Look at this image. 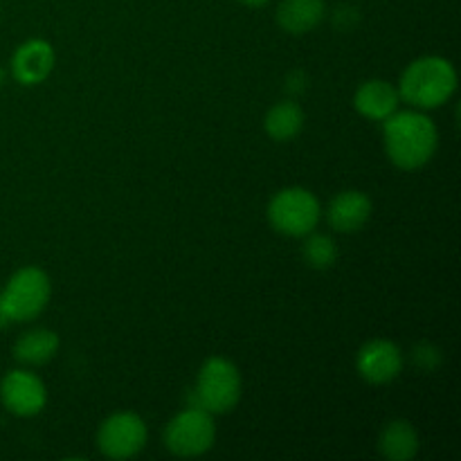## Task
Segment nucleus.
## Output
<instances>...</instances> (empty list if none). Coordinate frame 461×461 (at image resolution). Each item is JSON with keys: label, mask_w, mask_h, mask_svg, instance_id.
<instances>
[{"label": "nucleus", "mask_w": 461, "mask_h": 461, "mask_svg": "<svg viewBox=\"0 0 461 461\" xmlns=\"http://www.w3.org/2000/svg\"><path fill=\"white\" fill-rule=\"evenodd\" d=\"M385 153L399 169L414 171L426 167L439 149V131L428 115L419 111L392 113L383 120Z\"/></svg>", "instance_id": "f257e3e1"}, {"label": "nucleus", "mask_w": 461, "mask_h": 461, "mask_svg": "<svg viewBox=\"0 0 461 461\" xmlns=\"http://www.w3.org/2000/svg\"><path fill=\"white\" fill-rule=\"evenodd\" d=\"M457 93V70L444 57H421L410 63L399 81L403 102L419 111H432Z\"/></svg>", "instance_id": "f03ea898"}, {"label": "nucleus", "mask_w": 461, "mask_h": 461, "mask_svg": "<svg viewBox=\"0 0 461 461\" xmlns=\"http://www.w3.org/2000/svg\"><path fill=\"white\" fill-rule=\"evenodd\" d=\"M52 284L45 270L25 266L16 270L0 293V322H30L50 304Z\"/></svg>", "instance_id": "7ed1b4c3"}, {"label": "nucleus", "mask_w": 461, "mask_h": 461, "mask_svg": "<svg viewBox=\"0 0 461 461\" xmlns=\"http://www.w3.org/2000/svg\"><path fill=\"white\" fill-rule=\"evenodd\" d=\"M243 394V378L237 365L228 358H207L198 372L192 390V405L210 414H228L239 405Z\"/></svg>", "instance_id": "20e7f679"}, {"label": "nucleus", "mask_w": 461, "mask_h": 461, "mask_svg": "<svg viewBox=\"0 0 461 461\" xmlns=\"http://www.w3.org/2000/svg\"><path fill=\"white\" fill-rule=\"evenodd\" d=\"M322 216L318 196L304 187H286L275 194L268 203V221L275 232L286 237H306L315 232Z\"/></svg>", "instance_id": "39448f33"}, {"label": "nucleus", "mask_w": 461, "mask_h": 461, "mask_svg": "<svg viewBox=\"0 0 461 461\" xmlns=\"http://www.w3.org/2000/svg\"><path fill=\"white\" fill-rule=\"evenodd\" d=\"M214 414L189 405L165 428V448L176 457H201L214 448Z\"/></svg>", "instance_id": "423d86ee"}, {"label": "nucleus", "mask_w": 461, "mask_h": 461, "mask_svg": "<svg viewBox=\"0 0 461 461\" xmlns=\"http://www.w3.org/2000/svg\"><path fill=\"white\" fill-rule=\"evenodd\" d=\"M149 428L135 412H115L99 426L97 448L108 459H131L144 450Z\"/></svg>", "instance_id": "0eeeda50"}, {"label": "nucleus", "mask_w": 461, "mask_h": 461, "mask_svg": "<svg viewBox=\"0 0 461 461\" xmlns=\"http://www.w3.org/2000/svg\"><path fill=\"white\" fill-rule=\"evenodd\" d=\"M0 401L7 412L21 419H30L43 412L45 403H48V387L36 374L27 372V369H14V372L5 374V378L0 381Z\"/></svg>", "instance_id": "6e6552de"}, {"label": "nucleus", "mask_w": 461, "mask_h": 461, "mask_svg": "<svg viewBox=\"0 0 461 461\" xmlns=\"http://www.w3.org/2000/svg\"><path fill=\"white\" fill-rule=\"evenodd\" d=\"M403 367V351L399 349V345L385 340V338L365 342L356 356V369H358L360 378L369 385H387V383L396 381Z\"/></svg>", "instance_id": "1a4fd4ad"}, {"label": "nucleus", "mask_w": 461, "mask_h": 461, "mask_svg": "<svg viewBox=\"0 0 461 461\" xmlns=\"http://www.w3.org/2000/svg\"><path fill=\"white\" fill-rule=\"evenodd\" d=\"M57 54L43 39H30L16 48L12 57V75L23 86H39L52 75Z\"/></svg>", "instance_id": "9d476101"}, {"label": "nucleus", "mask_w": 461, "mask_h": 461, "mask_svg": "<svg viewBox=\"0 0 461 461\" xmlns=\"http://www.w3.org/2000/svg\"><path fill=\"white\" fill-rule=\"evenodd\" d=\"M372 216V198L358 189H347L340 192L327 210V221L336 232L351 234L365 228V223Z\"/></svg>", "instance_id": "9b49d317"}, {"label": "nucleus", "mask_w": 461, "mask_h": 461, "mask_svg": "<svg viewBox=\"0 0 461 461\" xmlns=\"http://www.w3.org/2000/svg\"><path fill=\"white\" fill-rule=\"evenodd\" d=\"M401 95L399 88L385 79H369L358 86L354 95L356 111L372 122H383L399 111Z\"/></svg>", "instance_id": "f8f14e48"}, {"label": "nucleus", "mask_w": 461, "mask_h": 461, "mask_svg": "<svg viewBox=\"0 0 461 461\" xmlns=\"http://www.w3.org/2000/svg\"><path fill=\"white\" fill-rule=\"evenodd\" d=\"M327 16L324 0H282L275 12V21L293 36L309 34Z\"/></svg>", "instance_id": "ddd939ff"}, {"label": "nucleus", "mask_w": 461, "mask_h": 461, "mask_svg": "<svg viewBox=\"0 0 461 461\" xmlns=\"http://www.w3.org/2000/svg\"><path fill=\"white\" fill-rule=\"evenodd\" d=\"M419 435L410 421H390L378 437V450L390 461H412L419 453Z\"/></svg>", "instance_id": "4468645a"}, {"label": "nucleus", "mask_w": 461, "mask_h": 461, "mask_svg": "<svg viewBox=\"0 0 461 461\" xmlns=\"http://www.w3.org/2000/svg\"><path fill=\"white\" fill-rule=\"evenodd\" d=\"M61 340L50 329H34V331L23 333L14 345V358L30 367H39V365L50 363L54 356L59 354Z\"/></svg>", "instance_id": "2eb2a0df"}, {"label": "nucleus", "mask_w": 461, "mask_h": 461, "mask_svg": "<svg viewBox=\"0 0 461 461\" xmlns=\"http://www.w3.org/2000/svg\"><path fill=\"white\" fill-rule=\"evenodd\" d=\"M264 129L275 142H291L304 129V111L295 102H277L266 113Z\"/></svg>", "instance_id": "dca6fc26"}, {"label": "nucleus", "mask_w": 461, "mask_h": 461, "mask_svg": "<svg viewBox=\"0 0 461 461\" xmlns=\"http://www.w3.org/2000/svg\"><path fill=\"white\" fill-rule=\"evenodd\" d=\"M304 248H302V255H304V261L313 270H327L336 264L338 259V248L333 243L331 237L327 234H306Z\"/></svg>", "instance_id": "f3484780"}, {"label": "nucleus", "mask_w": 461, "mask_h": 461, "mask_svg": "<svg viewBox=\"0 0 461 461\" xmlns=\"http://www.w3.org/2000/svg\"><path fill=\"white\" fill-rule=\"evenodd\" d=\"M243 7H250V9H261L270 3V0H239Z\"/></svg>", "instance_id": "a211bd4d"}, {"label": "nucleus", "mask_w": 461, "mask_h": 461, "mask_svg": "<svg viewBox=\"0 0 461 461\" xmlns=\"http://www.w3.org/2000/svg\"><path fill=\"white\" fill-rule=\"evenodd\" d=\"M0 324H3V322H0Z\"/></svg>", "instance_id": "6ab92c4d"}]
</instances>
